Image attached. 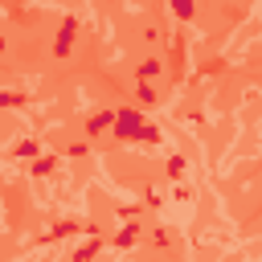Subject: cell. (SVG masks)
<instances>
[{
  "mask_svg": "<svg viewBox=\"0 0 262 262\" xmlns=\"http://www.w3.org/2000/svg\"><path fill=\"white\" fill-rule=\"evenodd\" d=\"M176 13H180V17H188V0H176Z\"/></svg>",
  "mask_w": 262,
  "mask_h": 262,
  "instance_id": "obj_1",
  "label": "cell"
}]
</instances>
